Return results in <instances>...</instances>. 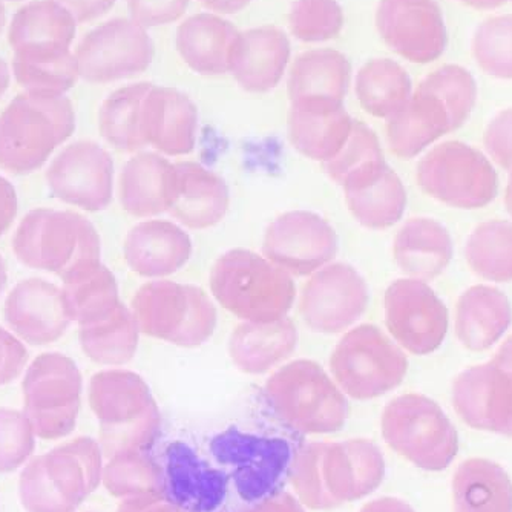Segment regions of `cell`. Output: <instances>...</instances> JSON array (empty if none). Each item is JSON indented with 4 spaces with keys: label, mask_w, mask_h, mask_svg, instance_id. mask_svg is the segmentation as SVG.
I'll return each mask as SVG.
<instances>
[{
    "label": "cell",
    "mask_w": 512,
    "mask_h": 512,
    "mask_svg": "<svg viewBox=\"0 0 512 512\" xmlns=\"http://www.w3.org/2000/svg\"><path fill=\"white\" fill-rule=\"evenodd\" d=\"M289 477L304 505L332 509L375 493L385 477V460L370 440L312 442L293 454Z\"/></svg>",
    "instance_id": "cell-1"
},
{
    "label": "cell",
    "mask_w": 512,
    "mask_h": 512,
    "mask_svg": "<svg viewBox=\"0 0 512 512\" xmlns=\"http://www.w3.org/2000/svg\"><path fill=\"white\" fill-rule=\"evenodd\" d=\"M477 102V83L468 69L445 65L425 77L407 105L387 119L388 146L410 160L437 138L462 128Z\"/></svg>",
    "instance_id": "cell-2"
},
{
    "label": "cell",
    "mask_w": 512,
    "mask_h": 512,
    "mask_svg": "<svg viewBox=\"0 0 512 512\" xmlns=\"http://www.w3.org/2000/svg\"><path fill=\"white\" fill-rule=\"evenodd\" d=\"M89 404L99 419L103 457L152 450L161 417L142 376L128 370L100 371L89 382Z\"/></svg>",
    "instance_id": "cell-3"
},
{
    "label": "cell",
    "mask_w": 512,
    "mask_h": 512,
    "mask_svg": "<svg viewBox=\"0 0 512 512\" xmlns=\"http://www.w3.org/2000/svg\"><path fill=\"white\" fill-rule=\"evenodd\" d=\"M76 129L68 97L23 92L0 114V168L31 174L45 165Z\"/></svg>",
    "instance_id": "cell-4"
},
{
    "label": "cell",
    "mask_w": 512,
    "mask_h": 512,
    "mask_svg": "<svg viewBox=\"0 0 512 512\" xmlns=\"http://www.w3.org/2000/svg\"><path fill=\"white\" fill-rule=\"evenodd\" d=\"M13 250L20 263L56 273L63 283L102 264L96 227L76 212H28L17 227Z\"/></svg>",
    "instance_id": "cell-5"
},
{
    "label": "cell",
    "mask_w": 512,
    "mask_h": 512,
    "mask_svg": "<svg viewBox=\"0 0 512 512\" xmlns=\"http://www.w3.org/2000/svg\"><path fill=\"white\" fill-rule=\"evenodd\" d=\"M103 453L92 437H77L36 457L20 474V502L27 512H76L97 490Z\"/></svg>",
    "instance_id": "cell-6"
},
{
    "label": "cell",
    "mask_w": 512,
    "mask_h": 512,
    "mask_svg": "<svg viewBox=\"0 0 512 512\" xmlns=\"http://www.w3.org/2000/svg\"><path fill=\"white\" fill-rule=\"evenodd\" d=\"M211 290L224 309L249 322L286 318L296 298L292 276L250 250L235 249L218 258Z\"/></svg>",
    "instance_id": "cell-7"
},
{
    "label": "cell",
    "mask_w": 512,
    "mask_h": 512,
    "mask_svg": "<svg viewBox=\"0 0 512 512\" xmlns=\"http://www.w3.org/2000/svg\"><path fill=\"white\" fill-rule=\"evenodd\" d=\"M264 394L273 413L302 434L336 433L344 428L350 414L338 384L321 365L306 359L276 371L266 382Z\"/></svg>",
    "instance_id": "cell-8"
},
{
    "label": "cell",
    "mask_w": 512,
    "mask_h": 512,
    "mask_svg": "<svg viewBox=\"0 0 512 512\" xmlns=\"http://www.w3.org/2000/svg\"><path fill=\"white\" fill-rule=\"evenodd\" d=\"M131 310L140 332L180 347L203 345L217 327V309L206 293L174 281L145 284Z\"/></svg>",
    "instance_id": "cell-9"
},
{
    "label": "cell",
    "mask_w": 512,
    "mask_h": 512,
    "mask_svg": "<svg viewBox=\"0 0 512 512\" xmlns=\"http://www.w3.org/2000/svg\"><path fill=\"white\" fill-rule=\"evenodd\" d=\"M382 434L416 467L444 471L459 453V436L447 414L424 394H404L382 413Z\"/></svg>",
    "instance_id": "cell-10"
},
{
    "label": "cell",
    "mask_w": 512,
    "mask_h": 512,
    "mask_svg": "<svg viewBox=\"0 0 512 512\" xmlns=\"http://www.w3.org/2000/svg\"><path fill=\"white\" fill-rule=\"evenodd\" d=\"M338 387L356 401L384 396L399 387L408 359L376 325H359L339 341L330 358Z\"/></svg>",
    "instance_id": "cell-11"
},
{
    "label": "cell",
    "mask_w": 512,
    "mask_h": 512,
    "mask_svg": "<svg viewBox=\"0 0 512 512\" xmlns=\"http://www.w3.org/2000/svg\"><path fill=\"white\" fill-rule=\"evenodd\" d=\"M209 451L229 474L240 502L247 506L281 491L279 486L295 454L283 437L244 433L235 427L217 434Z\"/></svg>",
    "instance_id": "cell-12"
},
{
    "label": "cell",
    "mask_w": 512,
    "mask_h": 512,
    "mask_svg": "<svg viewBox=\"0 0 512 512\" xmlns=\"http://www.w3.org/2000/svg\"><path fill=\"white\" fill-rule=\"evenodd\" d=\"M422 191L457 209H480L496 200L499 178L482 152L462 142L431 149L417 166Z\"/></svg>",
    "instance_id": "cell-13"
},
{
    "label": "cell",
    "mask_w": 512,
    "mask_h": 512,
    "mask_svg": "<svg viewBox=\"0 0 512 512\" xmlns=\"http://www.w3.org/2000/svg\"><path fill=\"white\" fill-rule=\"evenodd\" d=\"M76 362L60 353H43L23 378L25 416L40 439L57 440L76 428L82 396Z\"/></svg>",
    "instance_id": "cell-14"
},
{
    "label": "cell",
    "mask_w": 512,
    "mask_h": 512,
    "mask_svg": "<svg viewBox=\"0 0 512 512\" xmlns=\"http://www.w3.org/2000/svg\"><path fill=\"white\" fill-rule=\"evenodd\" d=\"M453 404L460 419L474 430L512 437V336L490 362L457 376Z\"/></svg>",
    "instance_id": "cell-15"
},
{
    "label": "cell",
    "mask_w": 512,
    "mask_h": 512,
    "mask_svg": "<svg viewBox=\"0 0 512 512\" xmlns=\"http://www.w3.org/2000/svg\"><path fill=\"white\" fill-rule=\"evenodd\" d=\"M76 59L86 82H115L145 73L154 59V43L134 20L112 19L83 37Z\"/></svg>",
    "instance_id": "cell-16"
},
{
    "label": "cell",
    "mask_w": 512,
    "mask_h": 512,
    "mask_svg": "<svg viewBox=\"0 0 512 512\" xmlns=\"http://www.w3.org/2000/svg\"><path fill=\"white\" fill-rule=\"evenodd\" d=\"M385 322L391 336L413 355H430L445 341L448 309L422 279L394 281L385 292Z\"/></svg>",
    "instance_id": "cell-17"
},
{
    "label": "cell",
    "mask_w": 512,
    "mask_h": 512,
    "mask_svg": "<svg viewBox=\"0 0 512 512\" xmlns=\"http://www.w3.org/2000/svg\"><path fill=\"white\" fill-rule=\"evenodd\" d=\"M165 499L183 512H240L229 474L201 459L184 442H171L161 462Z\"/></svg>",
    "instance_id": "cell-18"
},
{
    "label": "cell",
    "mask_w": 512,
    "mask_h": 512,
    "mask_svg": "<svg viewBox=\"0 0 512 512\" xmlns=\"http://www.w3.org/2000/svg\"><path fill=\"white\" fill-rule=\"evenodd\" d=\"M263 253L290 276H309L329 266L338 253V235L329 221L312 212H287L264 237Z\"/></svg>",
    "instance_id": "cell-19"
},
{
    "label": "cell",
    "mask_w": 512,
    "mask_h": 512,
    "mask_svg": "<svg viewBox=\"0 0 512 512\" xmlns=\"http://www.w3.org/2000/svg\"><path fill=\"white\" fill-rule=\"evenodd\" d=\"M368 287L348 264H329L313 273L299 298L307 327L318 333H339L355 324L368 307Z\"/></svg>",
    "instance_id": "cell-20"
},
{
    "label": "cell",
    "mask_w": 512,
    "mask_h": 512,
    "mask_svg": "<svg viewBox=\"0 0 512 512\" xmlns=\"http://www.w3.org/2000/svg\"><path fill=\"white\" fill-rule=\"evenodd\" d=\"M376 25L391 50L413 63L434 62L448 45L436 0H381Z\"/></svg>",
    "instance_id": "cell-21"
},
{
    "label": "cell",
    "mask_w": 512,
    "mask_h": 512,
    "mask_svg": "<svg viewBox=\"0 0 512 512\" xmlns=\"http://www.w3.org/2000/svg\"><path fill=\"white\" fill-rule=\"evenodd\" d=\"M53 197L82 207L105 211L112 201L114 161L109 152L94 142H76L63 149L46 171Z\"/></svg>",
    "instance_id": "cell-22"
},
{
    "label": "cell",
    "mask_w": 512,
    "mask_h": 512,
    "mask_svg": "<svg viewBox=\"0 0 512 512\" xmlns=\"http://www.w3.org/2000/svg\"><path fill=\"white\" fill-rule=\"evenodd\" d=\"M76 28L71 13L54 0L25 5L14 14L8 33L14 50L13 63L45 65L68 59Z\"/></svg>",
    "instance_id": "cell-23"
},
{
    "label": "cell",
    "mask_w": 512,
    "mask_h": 512,
    "mask_svg": "<svg viewBox=\"0 0 512 512\" xmlns=\"http://www.w3.org/2000/svg\"><path fill=\"white\" fill-rule=\"evenodd\" d=\"M5 321L23 341L33 345L56 342L65 335L69 319L59 287L45 279H25L5 302Z\"/></svg>",
    "instance_id": "cell-24"
},
{
    "label": "cell",
    "mask_w": 512,
    "mask_h": 512,
    "mask_svg": "<svg viewBox=\"0 0 512 512\" xmlns=\"http://www.w3.org/2000/svg\"><path fill=\"white\" fill-rule=\"evenodd\" d=\"M226 181L192 161L172 165L168 212L183 226L203 230L223 220L229 209Z\"/></svg>",
    "instance_id": "cell-25"
},
{
    "label": "cell",
    "mask_w": 512,
    "mask_h": 512,
    "mask_svg": "<svg viewBox=\"0 0 512 512\" xmlns=\"http://www.w3.org/2000/svg\"><path fill=\"white\" fill-rule=\"evenodd\" d=\"M290 59V42L283 30L260 27L238 34L229 73L244 91L266 94L279 85Z\"/></svg>",
    "instance_id": "cell-26"
},
{
    "label": "cell",
    "mask_w": 512,
    "mask_h": 512,
    "mask_svg": "<svg viewBox=\"0 0 512 512\" xmlns=\"http://www.w3.org/2000/svg\"><path fill=\"white\" fill-rule=\"evenodd\" d=\"M198 112L183 92L154 86L143 100L142 129L146 145L177 157L194 151Z\"/></svg>",
    "instance_id": "cell-27"
},
{
    "label": "cell",
    "mask_w": 512,
    "mask_h": 512,
    "mask_svg": "<svg viewBox=\"0 0 512 512\" xmlns=\"http://www.w3.org/2000/svg\"><path fill=\"white\" fill-rule=\"evenodd\" d=\"M342 188L353 217L368 229H388L404 217L407 191L385 160L348 177Z\"/></svg>",
    "instance_id": "cell-28"
},
{
    "label": "cell",
    "mask_w": 512,
    "mask_h": 512,
    "mask_svg": "<svg viewBox=\"0 0 512 512\" xmlns=\"http://www.w3.org/2000/svg\"><path fill=\"white\" fill-rule=\"evenodd\" d=\"M355 120L344 102L333 100H299L289 112V138L293 148L312 160L329 161L352 131Z\"/></svg>",
    "instance_id": "cell-29"
},
{
    "label": "cell",
    "mask_w": 512,
    "mask_h": 512,
    "mask_svg": "<svg viewBox=\"0 0 512 512\" xmlns=\"http://www.w3.org/2000/svg\"><path fill=\"white\" fill-rule=\"evenodd\" d=\"M191 255V238L171 221L151 220L137 224L125 241L126 263L146 278L178 272Z\"/></svg>",
    "instance_id": "cell-30"
},
{
    "label": "cell",
    "mask_w": 512,
    "mask_h": 512,
    "mask_svg": "<svg viewBox=\"0 0 512 512\" xmlns=\"http://www.w3.org/2000/svg\"><path fill=\"white\" fill-rule=\"evenodd\" d=\"M237 28L214 14H197L181 23L177 50L181 59L201 76L229 73L230 57L238 37Z\"/></svg>",
    "instance_id": "cell-31"
},
{
    "label": "cell",
    "mask_w": 512,
    "mask_h": 512,
    "mask_svg": "<svg viewBox=\"0 0 512 512\" xmlns=\"http://www.w3.org/2000/svg\"><path fill=\"white\" fill-rule=\"evenodd\" d=\"M298 347V330L290 319L238 325L230 336L229 353L244 373L263 375L286 361Z\"/></svg>",
    "instance_id": "cell-32"
},
{
    "label": "cell",
    "mask_w": 512,
    "mask_h": 512,
    "mask_svg": "<svg viewBox=\"0 0 512 512\" xmlns=\"http://www.w3.org/2000/svg\"><path fill=\"white\" fill-rule=\"evenodd\" d=\"M512 324V307L502 290L474 286L457 302L456 335L473 352H485Z\"/></svg>",
    "instance_id": "cell-33"
},
{
    "label": "cell",
    "mask_w": 512,
    "mask_h": 512,
    "mask_svg": "<svg viewBox=\"0 0 512 512\" xmlns=\"http://www.w3.org/2000/svg\"><path fill=\"white\" fill-rule=\"evenodd\" d=\"M447 227L431 218L408 220L394 238V260L402 272L422 281L442 275L453 260Z\"/></svg>",
    "instance_id": "cell-34"
},
{
    "label": "cell",
    "mask_w": 512,
    "mask_h": 512,
    "mask_svg": "<svg viewBox=\"0 0 512 512\" xmlns=\"http://www.w3.org/2000/svg\"><path fill=\"white\" fill-rule=\"evenodd\" d=\"M172 163L163 155L143 152L126 163L120 175V203L132 217L151 218L168 212Z\"/></svg>",
    "instance_id": "cell-35"
},
{
    "label": "cell",
    "mask_w": 512,
    "mask_h": 512,
    "mask_svg": "<svg viewBox=\"0 0 512 512\" xmlns=\"http://www.w3.org/2000/svg\"><path fill=\"white\" fill-rule=\"evenodd\" d=\"M352 82V63L335 50H315L301 54L290 71V102L333 100L344 102Z\"/></svg>",
    "instance_id": "cell-36"
},
{
    "label": "cell",
    "mask_w": 512,
    "mask_h": 512,
    "mask_svg": "<svg viewBox=\"0 0 512 512\" xmlns=\"http://www.w3.org/2000/svg\"><path fill=\"white\" fill-rule=\"evenodd\" d=\"M454 512H512V482L497 463L470 459L453 479Z\"/></svg>",
    "instance_id": "cell-37"
},
{
    "label": "cell",
    "mask_w": 512,
    "mask_h": 512,
    "mask_svg": "<svg viewBox=\"0 0 512 512\" xmlns=\"http://www.w3.org/2000/svg\"><path fill=\"white\" fill-rule=\"evenodd\" d=\"M410 76L390 59L370 60L356 76V96L368 114L390 119L411 99Z\"/></svg>",
    "instance_id": "cell-38"
},
{
    "label": "cell",
    "mask_w": 512,
    "mask_h": 512,
    "mask_svg": "<svg viewBox=\"0 0 512 512\" xmlns=\"http://www.w3.org/2000/svg\"><path fill=\"white\" fill-rule=\"evenodd\" d=\"M138 336L137 319L125 304H120L108 318L82 325L79 330L85 355L103 365L128 364L137 352Z\"/></svg>",
    "instance_id": "cell-39"
},
{
    "label": "cell",
    "mask_w": 512,
    "mask_h": 512,
    "mask_svg": "<svg viewBox=\"0 0 512 512\" xmlns=\"http://www.w3.org/2000/svg\"><path fill=\"white\" fill-rule=\"evenodd\" d=\"M152 83H135L112 92L100 108V134L109 145L123 152L145 148L143 100Z\"/></svg>",
    "instance_id": "cell-40"
},
{
    "label": "cell",
    "mask_w": 512,
    "mask_h": 512,
    "mask_svg": "<svg viewBox=\"0 0 512 512\" xmlns=\"http://www.w3.org/2000/svg\"><path fill=\"white\" fill-rule=\"evenodd\" d=\"M62 293L66 313L79 327L108 318L122 304L117 279L103 264L65 281Z\"/></svg>",
    "instance_id": "cell-41"
},
{
    "label": "cell",
    "mask_w": 512,
    "mask_h": 512,
    "mask_svg": "<svg viewBox=\"0 0 512 512\" xmlns=\"http://www.w3.org/2000/svg\"><path fill=\"white\" fill-rule=\"evenodd\" d=\"M109 494L119 499L165 496V474L151 451H131L108 459L102 474Z\"/></svg>",
    "instance_id": "cell-42"
},
{
    "label": "cell",
    "mask_w": 512,
    "mask_h": 512,
    "mask_svg": "<svg viewBox=\"0 0 512 512\" xmlns=\"http://www.w3.org/2000/svg\"><path fill=\"white\" fill-rule=\"evenodd\" d=\"M474 273L494 283L512 281V223L486 221L474 229L465 247Z\"/></svg>",
    "instance_id": "cell-43"
},
{
    "label": "cell",
    "mask_w": 512,
    "mask_h": 512,
    "mask_svg": "<svg viewBox=\"0 0 512 512\" xmlns=\"http://www.w3.org/2000/svg\"><path fill=\"white\" fill-rule=\"evenodd\" d=\"M473 54L488 76L512 79V14L491 17L477 28Z\"/></svg>",
    "instance_id": "cell-44"
},
{
    "label": "cell",
    "mask_w": 512,
    "mask_h": 512,
    "mask_svg": "<svg viewBox=\"0 0 512 512\" xmlns=\"http://www.w3.org/2000/svg\"><path fill=\"white\" fill-rule=\"evenodd\" d=\"M382 160L385 158L378 135L365 123L355 120L338 154L322 163V166L327 175L342 186L348 177Z\"/></svg>",
    "instance_id": "cell-45"
},
{
    "label": "cell",
    "mask_w": 512,
    "mask_h": 512,
    "mask_svg": "<svg viewBox=\"0 0 512 512\" xmlns=\"http://www.w3.org/2000/svg\"><path fill=\"white\" fill-rule=\"evenodd\" d=\"M289 22L293 36L301 42H325L341 33L344 11L338 0H296Z\"/></svg>",
    "instance_id": "cell-46"
},
{
    "label": "cell",
    "mask_w": 512,
    "mask_h": 512,
    "mask_svg": "<svg viewBox=\"0 0 512 512\" xmlns=\"http://www.w3.org/2000/svg\"><path fill=\"white\" fill-rule=\"evenodd\" d=\"M36 434L25 413L0 408V474L13 473L36 450Z\"/></svg>",
    "instance_id": "cell-47"
},
{
    "label": "cell",
    "mask_w": 512,
    "mask_h": 512,
    "mask_svg": "<svg viewBox=\"0 0 512 512\" xmlns=\"http://www.w3.org/2000/svg\"><path fill=\"white\" fill-rule=\"evenodd\" d=\"M189 0H128L132 20L143 28L160 27L180 19Z\"/></svg>",
    "instance_id": "cell-48"
},
{
    "label": "cell",
    "mask_w": 512,
    "mask_h": 512,
    "mask_svg": "<svg viewBox=\"0 0 512 512\" xmlns=\"http://www.w3.org/2000/svg\"><path fill=\"white\" fill-rule=\"evenodd\" d=\"M485 149L497 165L512 171V109L500 112L486 128Z\"/></svg>",
    "instance_id": "cell-49"
},
{
    "label": "cell",
    "mask_w": 512,
    "mask_h": 512,
    "mask_svg": "<svg viewBox=\"0 0 512 512\" xmlns=\"http://www.w3.org/2000/svg\"><path fill=\"white\" fill-rule=\"evenodd\" d=\"M27 362L25 345L0 327V385L10 384L19 378Z\"/></svg>",
    "instance_id": "cell-50"
},
{
    "label": "cell",
    "mask_w": 512,
    "mask_h": 512,
    "mask_svg": "<svg viewBox=\"0 0 512 512\" xmlns=\"http://www.w3.org/2000/svg\"><path fill=\"white\" fill-rule=\"evenodd\" d=\"M71 13L77 23L99 19L114 7L115 0H54Z\"/></svg>",
    "instance_id": "cell-51"
},
{
    "label": "cell",
    "mask_w": 512,
    "mask_h": 512,
    "mask_svg": "<svg viewBox=\"0 0 512 512\" xmlns=\"http://www.w3.org/2000/svg\"><path fill=\"white\" fill-rule=\"evenodd\" d=\"M240 512H306L301 503L286 491H278L260 502L247 506Z\"/></svg>",
    "instance_id": "cell-52"
},
{
    "label": "cell",
    "mask_w": 512,
    "mask_h": 512,
    "mask_svg": "<svg viewBox=\"0 0 512 512\" xmlns=\"http://www.w3.org/2000/svg\"><path fill=\"white\" fill-rule=\"evenodd\" d=\"M117 512H183L165 496L132 497L120 503Z\"/></svg>",
    "instance_id": "cell-53"
},
{
    "label": "cell",
    "mask_w": 512,
    "mask_h": 512,
    "mask_svg": "<svg viewBox=\"0 0 512 512\" xmlns=\"http://www.w3.org/2000/svg\"><path fill=\"white\" fill-rule=\"evenodd\" d=\"M17 215V194L7 178L0 177V237L10 229Z\"/></svg>",
    "instance_id": "cell-54"
},
{
    "label": "cell",
    "mask_w": 512,
    "mask_h": 512,
    "mask_svg": "<svg viewBox=\"0 0 512 512\" xmlns=\"http://www.w3.org/2000/svg\"><path fill=\"white\" fill-rule=\"evenodd\" d=\"M361 512H416L407 502L394 497H381L365 505Z\"/></svg>",
    "instance_id": "cell-55"
},
{
    "label": "cell",
    "mask_w": 512,
    "mask_h": 512,
    "mask_svg": "<svg viewBox=\"0 0 512 512\" xmlns=\"http://www.w3.org/2000/svg\"><path fill=\"white\" fill-rule=\"evenodd\" d=\"M204 8L220 14H235L243 11L252 0H200Z\"/></svg>",
    "instance_id": "cell-56"
},
{
    "label": "cell",
    "mask_w": 512,
    "mask_h": 512,
    "mask_svg": "<svg viewBox=\"0 0 512 512\" xmlns=\"http://www.w3.org/2000/svg\"><path fill=\"white\" fill-rule=\"evenodd\" d=\"M460 2L470 5L476 10H496L505 5L508 0H460Z\"/></svg>",
    "instance_id": "cell-57"
},
{
    "label": "cell",
    "mask_w": 512,
    "mask_h": 512,
    "mask_svg": "<svg viewBox=\"0 0 512 512\" xmlns=\"http://www.w3.org/2000/svg\"><path fill=\"white\" fill-rule=\"evenodd\" d=\"M8 86H10V69L7 62L0 59V99L7 92Z\"/></svg>",
    "instance_id": "cell-58"
},
{
    "label": "cell",
    "mask_w": 512,
    "mask_h": 512,
    "mask_svg": "<svg viewBox=\"0 0 512 512\" xmlns=\"http://www.w3.org/2000/svg\"><path fill=\"white\" fill-rule=\"evenodd\" d=\"M7 279V266H5L4 258L0 255V295H2L5 287H7Z\"/></svg>",
    "instance_id": "cell-59"
},
{
    "label": "cell",
    "mask_w": 512,
    "mask_h": 512,
    "mask_svg": "<svg viewBox=\"0 0 512 512\" xmlns=\"http://www.w3.org/2000/svg\"><path fill=\"white\" fill-rule=\"evenodd\" d=\"M505 206L506 211H508V214L512 217V171L511 175H509L508 186H506Z\"/></svg>",
    "instance_id": "cell-60"
},
{
    "label": "cell",
    "mask_w": 512,
    "mask_h": 512,
    "mask_svg": "<svg viewBox=\"0 0 512 512\" xmlns=\"http://www.w3.org/2000/svg\"><path fill=\"white\" fill-rule=\"evenodd\" d=\"M5 20H7V14H5L4 2L0 0V33L4 30Z\"/></svg>",
    "instance_id": "cell-61"
},
{
    "label": "cell",
    "mask_w": 512,
    "mask_h": 512,
    "mask_svg": "<svg viewBox=\"0 0 512 512\" xmlns=\"http://www.w3.org/2000/svg\"><path fill=\"white\" fill-rule=\"evenodd\" d=\"M14 2H19V0H14Z\"/></svg>",
    "instance_id": "cell-62"
}]
</instances>
